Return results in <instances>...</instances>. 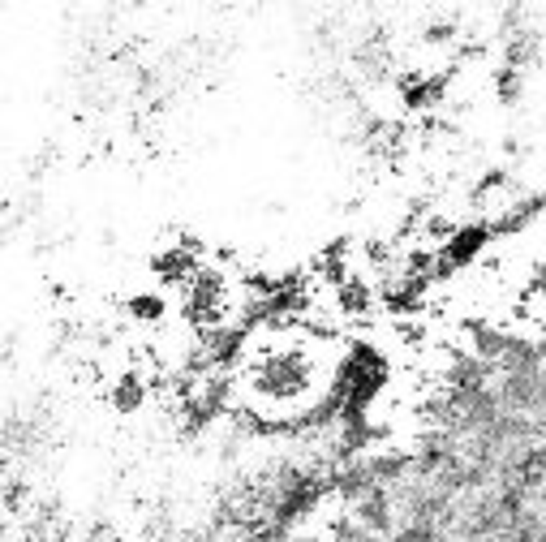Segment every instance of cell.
Instances as JSON below:
<instances>
[{"mask_svg": "<svg viewBox=\"0 0 546 542\" xmlns=\"http://www.w3.org/2000/svg\"><path fill=\"white\" fill-rule=\"evenodd\" d=\"M491 233H495L491 224H465V228H456V237H452L439 254H443V259H448L452 267H469V263L486 250V241H491Z\"/></svg>", "mask_w": 546, "mask_h": 542, "instance_id": "1", "label": "cell"}, {"mask_svg": "<svg viewBox=\"0 0 546 542\" xmlns=\"http://www.w3.org/2000/svg\"><path fill=\"white\" fill-rule=\"evenodd\" d=\"M375 302H379L375 284L362 280V276H349L336 289V310H340V315H349V319H366L370 310H375Z\"/></svg>", "mask_w": 546, "mask_h": 542, "instance_id": "2", "label": "cell"}, {"mask_svg": "<svg viewBox=\"0 0 546 542\" xmlns=\"http://www.w3.org/2000/svg\"><path fill=\"white\" fill-rule=\"evenodd\" d=\"M147 379L138 375V370H125V375H117V383H112V409L117 413H138L142 405H147Z\"/></svg>", "mask_w": 546, "mask_h": 542, "instance_id": "3", "label": "cell"}, {"mask_svg": "<svg viewBox=\"0 0 546 542\" xmlns=\"http://www.w3.org/2000/svg\"><path fill=\"white\" fill-rule=\"evenodd\" d=\"M125 315L134 319V323L155 327V323L168 319V297H164V293H134V297L125 302Z\"/></svg>", "mask_w": 546, "mask_h": 542, "instance_id": "4", "label": "cell"}, {"mask_svg": "<svg viewBox=\"0 0 546 542\" xmlns=\"http://www.w3.org/2000/svg\"><path fill=\"white\" fill-rule=\"evenodd\" d=\"M332 542H379V534L366 530L357 517H340V521H332Z\"/></svg>", "mask_w": 546, "mask_h": 542, "instance_id": "5", "label": "cell"}, {"mask_svg": "<svg viewBox=\"0 0 546 542\" xmlns=\"http://www.w3.org/2000/svg\"><path fill=\"white\" fill-rule=\"evenodd\" d=\"M495 91H499V104H516L521 99V69H499V78H495Z\"/></svg>", "mask_w": 546, "mask_h": 542, "instance_id": "6", "label": "cell"}, {"mask_svg": "<svg viewBox=\"0 0 546 542\" xmlns=\"http://www.w3.org/2000/svg\"><path fill=\"white\" fill-rule=\"evenodd\" d=\"M396 336L405 340V345H426V323L405 319V323H396Z\"/></svg>", "mask_w": 546, "mask_h": 542, "instance_id": "7", "label": "cell"}, {"mask_svg": "<svg viewBox=\"0 0 546 542\" xmlns=\"http://www.w3.org/2000/svg\"><path fill=\"white\" fill-rule=\"evenodd\" d=\"M456 31H452V22H435V26H426V44H448Z\"/></svg>", "mask_w": 546, "mask_h": 542, "instance_id": "8", "label": "cell"}]
</instances>
